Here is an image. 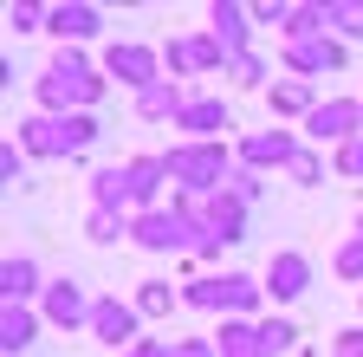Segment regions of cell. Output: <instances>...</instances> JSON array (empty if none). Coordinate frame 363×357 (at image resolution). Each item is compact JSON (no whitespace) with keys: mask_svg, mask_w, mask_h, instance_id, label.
I'll list each match as a JSON object with an SVG mask.
<instances>
[{"mask_svg":"<svg viewBox=\"0 0 363 357\" xmlns=\"http://www.w3.org/2000/svg\"><path fill=\"white\" fill-rule=\"evenodd\" d=\"M162 163H169V182H182L189 195H220L227 175H234L227 143H169Z\"/></svg>","mask_w":363,"mask_h":357,"instance_id":"6da1fadb","label":"cell"},{"mask_svg":"<svg viewBox=\"0 0 363 357\" xmlns=\"http://www.w3.org/2000/svg\"><path fill=\"white\" fill-rule=\"evenodd\" d=\"M143 253H182V247H201V228L195 221H182L175 208H150L136 214V234H130Z\"/></svg>","mask_w":363,"mask_h":357,"instance_id":"7a4b0ae2","label":"cell"},{"mask_svg":"<svg viewBox=\"0 0 363 357\" xmlns=\"http://www.w3.org/2000/svg\"><path fill=\"white\" fill-rule=\"evenodd\" d=\"M91 338H98V344H111V351L123 357V351H136V344H143V312H136V305H123L117 292H104L98 305H91Z\"/></svg>","mask_w":363,"mask_h":357,"instance_id":"3957f363","label":"cell"},{"mask_svg":"<svg viewBox=\"0 0 363 357\" xmlns=\"http://www.w3.org/2000/svg\"><path fill=\"white\" fill-rule=\"evenodd\" d=\"M305 137L318 143V150H325V143H357L363 137V98H325V104H318L311 117H305Z\"/></svg>","mask_w":363,"mask_h":357,"instance_id":"277c9868","label":"cell"},{"mask_svg":"<svg viewBox=\"0 0 363 357\" xmlns=\"http://www.w3.org/2000/svg\"><path fill=\"white\" fill-rule=\"evenodd\" d=\"M104 78L130 84V92H150V84H162V53L136 46V39H111L104 46Z\"/></svg>","mask_w":363,"mask_h":357,"instance_id":"5b68a950","label":"cell"},{"mask_svg":"<svg viewBox=\"0 0 363 357\" xmlns=\"http://www.w3.org/2000/svg\"><path fill=\"white\" fill-rule=\"evenodd\" d=\"M305 292H311V260H305L298 247L272 253V260H266V299H272V305H298Z\"/></svg>","mask_w":363,"mask_h":357,"instance_id":"8992f818","label":"cell"},{"mask_svg":"<svg viewBox=\"0 0 363 357\" xmlns=\"http://www.w3.org/2000/svg\"><path fill=\"white\" fill-rule=\"evenodd\" d=\"M182 143H227V130H234V111L220 98H189V111L175 117Z\"/></svg>","mask_w":363,"mask_h":357,"instance_id":"52a82bcc","label":"cell"},{"mask_svg":"<svg viewBox=\"0 0 363 357\" xmlns=\"http://www.w3.org/2000/svg\"><path fill=\"white\" fill-rule=\"evenodd\" d=\"M350 53H344V39H331V33H318V39H286V65L298 72V78H325V72H337Z\"/></svg>","mask_w":363,"mask_h":357,"instance_id":"ba28073f","label":"cell"},{"mask_svg":"<svg viewBox=\"0 0 363 357\" xmlns=\"http://www.w3.org/2000/svg\"><path fill=\"white\" fill-rule=\"evenodd\" d=\"M292 156H298L292 130H253V137H240V169H292Z\"/></svg>","mask_w":363,"mask_h":357,"instance_id":"9c48e42d","label":"cell"},{"mask_svg":"<svg viewBox=\"0 0 363 357\" xmlns=\"http://www.w3.org/2000/svg\"><path fill=\"white\" fill-rule=\"evenodd\" d=\"M91 305H98V299H84L78 280H52V286H45V325L78 331V325H91Z\"/></svg>","mask_w":363,"mask_h":357,"instance_id":"30bf717a","label":"cell"},{"mask_svg":"<svg viewBox=\"0 0 363 357\" xmlns=\"http://www.w3.org/2000/svg\"><path fill=\"white\" fill-rule=\"evenodd\" d=\"M20 150H26V156H78L65 117H26V123H20Z\"/></svg>","mask_w":363,"mask_h":357,"instance_id":"8fae6325","label":"cell"},{"mask_svg":"<svg viewBox=\"0 0 363 357\" xmlns=\"http://www.w3.org/2000/svg\"><path fill=\"white\" fill-rule=\"evenodd\" d=\"M98 26H104V13L91 7V0H65V7H52V13H45V33H52L59 46H78V39H91Z\"/></svg>","mask_w":363,"mask_h":357,"instance_id":"7c38bea8","label":"cell"},{"mask_svg":"<svg viewBox=\"0 0 363 357\" xmlns=\"http://www.w3.org/2000/svg\"><path fill=\"white\" fill-rule=\"evenodd\" d=\"M208 20H214V39L227 46V59H240V53L253 46V7H234V0H214V7H208Z\"/></svg>","mask_w":363,"mask_h":357,"instance_id":"4fadbf2b","label":"cell"},{"mask_svg":"<svg viewBox=\"0 0 363 357\" xmlns=\"http://www.w3.org/2000/svg\"><path fill=\"white\" fill-rule=\"evenodd\" d=\"M123 169H130V208L150 214L156 195H162V182H169V163H162V156H136V163H123Z\"/></svg>","mask_w":363,"mask_h":357,"instance_id":"5bb4252c","label":"cell"},{"mask_svg":"<svg viewBox=\"0 0 363 357\" xmlns=\"http://www.w3.org/2000/svg\"><path fill=\"white\" fill-rule=\"evenodd\" d=\"M266 104H272V117H311L325 98H318V84H311V78H279V84L266 92Z\"/></svg>","mask_w":363,"mask_h":357,"instance_id":"9a60e30c","label":"cell"},{"mask_svg":"<svg viewBox=\"0 0 363 357\" xmlns=\"http://www.w3.org/2000/svg\"><path fill=\"white\" fill-rule=\"evenodd\" d=\"M182 111H189V92H182V84L175 78H162V84H150V92H136V117H143V123H175Z\"/></svg>","mask_w":363,"mask_h":357,"instance_id":"2e32d148","label":"cell"},{"mask_svg":"<svg viewBox=\"0 0 363 357\" xmlns=\"http://www.w3.org/2000/svg\"><path fill=\"white\" fill-rule=\"evenodd\" d=\"M259 299H266V286L253 273H220V312H227V319H253Z\"/></svg>","mask_w":363,"mask_h":357,"instance_id":"e0dca14e","label":"cell"},{"mask_svg":"<svg viewBox=\"0 0 363 357\" xmlns=\"http://www.w3.org/2000/svg\"><path fill=\"white\" fill-rule=\"evenodd\" d=\"M0 344H7V357H20V351L39 344V319L26 305H0Z\"/></svg>","mask_w":363,"mask_h":357,"instance_id":"ac0fdd59","label":"cell"},{"mask_svg":"<svg viewBox=\"0 0 363 357\" xmlns=\"http://www.w3.org/2000/svg\"><path fill=\"white\" fill-rule=\"evenodd\" d=\"M0 292H7V305H26L33 292H45V286H39V260L13 253L7 266H0Z\"/></svg>","mask_w":363,"mask_h":357,"instance_id":"d6986e66","label":"cell"},{"mask_svg":"<svg viewBox=\"0 0 363 357\" xmlns=\"http://www.w3.org/2000/svg\"><path fill=\"white\" fill-rule=\"evenodd\" d=\"M91 208L123 214L130 208V169H98V175H91Z\"/></svg>","mask_w":363,"mask_h":357,"instance_id":"ffe728a7","label":"cell"},{"mask_svg":"<svg viewBox=\"0 0 363 357\" xmlns=\"http://www.w3.org/2000/svg\"><path fill=\"white\" fill-rule=\"evenodd\" d=\"M214 344H220V357H253V351H266V344H259V325H253V319H220Z\"/></svg>","mask_w":363,"mask_h":357,"instance_id":"44dd1931","label":"cell"},{"mask_svg":"<svg viewBox=\"0 0 363 357\" xmlns=\"http://www.w3.org/2000/svg\"><path fill=\"white\" fill-rule=\"evenodd\" d=\"M123 234H136V214H111V208H91V214H84V241L117 247Z\"/></svg>","mask_w":363,"mask_h":357,"instance_id":"7402d4cb","label":"cell"},{"mask_svg":"<svg viewBox=\"0 0 363 357\" xmlns=\"http://www.w3.org/2000/svg\"><path fill=\"white\" fill-rule=\"evenodd\" d=\"M136 312H143V319H169V312L182 305V292L169 286V280H143V286H136V299H130Z\"/></svg>","mask_w":363,"mask_h":357,"instance_id":"603a6c76","label":"cell"},{"mask_svg":"<svg viewBox=\"0 0 363 357\" xmlns=\"http://www.w3.org/2000/svg\"><path fill=\"white\" fill-rule=\"evenodd\" d=\"M325 33L331 39H363V0H325Z\"/></svg>","mask_w":363,"mask_h":357,"instance_id":"cb8c5ba5","label":"cell"},{"mask_svg":"<svg viewBox=\"0 0 363 357\" xmlns=\"http://www.w3.org/2000/svg\"><path fill=\"white\" fill-rule=\"evenodd\" d=\"M259 344L279 357V351H292L298 344V331H292V319H259Z\"/></svg>","mask_w":363,"mask_h":357,"instance_id":"d4e9b609","label":"cell"},{"mask_svg":"<svg viewBox=\"0 0 363 357\" xmlns=\"http://www.w3.org/2000/svg\"><path fill=\"white\" fill-rule=\"evenodd\" d=\"M292 182L298 189H318V182H325V156H318V150H298L292 156Z\"/></svg>","mask_w":363,"mask_h":357,"instance_id":"484cf974","label":"cell"},{"mask_svg":"<svg viewBox=\"0 0 363 357\" xmlns=\"http://www.w3.org/2000/svg\"><path fill=\"white\" fill-rule=\"evenodd\" d=\"M331 266H337V280H363V234H350V241L337 247Z\"/></svg>","mask_w":363,"mask_h":357,"instance_id":"4316f807","label":"cell"},{"mask_svg":"<svg viewBox=\"0 0 363 357\" xmlns=\"http://www.w3.org/2000/svg\"><path fill=\"white\" fill-rule=\"evenodd\" d=\"M45 13H52V7H33V0H13V7H7L13 33H39V26H45Z\"/></svg>","mask_w":363,"mask_h":357,"instance_id":"83f0119b","label":"cell"},{"mask_svg":"<svg viewBox=\"0 0 363 357\" xmlns=\"http://www.w3.org/2000/svg\"><path fill=\"white\" fill-rule=\"evenodd\" d=\"M227 78H234V84H247V92H253V84H266V65H259V53H240L234 65H227Z\"/></svg>","mask_w":363,"mask_h":357,"instance_id":"f1b7e54d","label":"cell"},{"mask_svg":"<svg viewBox=\"0 0 363 357\" xmlns=\"http://www.w3.org/2000/svg\"><path fill=\"white\" fill-rule=\"evenodd\" d=\"M182 305H201V312H220V280H189Z\"/></svg>","mask_w":363,"mask_h":357,"instance_id":"f546056e","label":"cell"},{"mask_svg":"<svg viewBox=\"0 0 363 357\" xmlns=\"http://www.w3.org/2000/svg\"><path fill=\"white\" fill-rule=\"evenodd\" d=\"M162 65H169V78H189V72H195V53H189V39H169V46H162Z\"/></svg>","mask_w":363,"mask_h":357,"instance_id":"4dcf8cb0","label":"cell"},{"mask_svg":"<svg viewBox=\"0 0 363 357\" xmlns=\"http://www.w3.org/2000/svg\"><path fill=\"white\" fill-rule=\"evenodd\" d=\"M65 130H72V143H78V156H84L91 143H98V137H104V130H98V117H91V111H78V117H65Z\"/></svg>","mask_w":363,"mask_h":357,"instance_id":"1f68e13d","label":"cell"},{"mask_svg":"<svg viewBox=\"0 0 363 357\" xmlns=\"http://www.w3.org/2000/svg\"><path fill=\"white\" fill-rule=\"evenodd\" d=\"M286 20H292L286 0H253V26H279V33H286Z\"/></svg>","mask_w":363,"mask_h":357,"instance_id":"d6a6232c","label":"cell"},{"mask_svg":"<svg viewBox=\"0 0 363 357\" xmlns=\"http://www.w3.org/2000/svg\"><path fill=\"white\" fill-rule=\"evenodd\" d=\"M169 357H220L214 338H169Z\"/></svg>","mask_w":363,"mask_h":357,"instance_id":"836d02e7","label":"cell"},{"mask_svg":"<svg viewBox=\"0 0 363 357\" xmlns=\"http://www.w3.org/2000/svg\"><path fill=\"white\" fill-rule=\"evenodd\" d=\"M227 189H234L240 202H259V189H266V182H259V169H234V175H227Z\"/></svg>","mask_w":363,"mask_h":357,"instance_id":"e575fe53","label":"cell"},{"mask_svg":"<svg viewBox=\"0 0 363 357\" xmlns=\"http://www.w3.org/2000/svg\"><path fill=\"white\" fill-rule=\"evenodd\" d=\"M331 169H337V175H363V137H357V143H344V150L331 156Z\"/></svg>","mask_w":363,"mask_h":357,"instance_id":"d590c367","label":"cell"},{"mask_svg":"<svg viewBox=\"0 0 363 357\" xmlns=\"http://www.w3.org/2000/svg\"><path fill=\"white\" fill-rule=\"evenodd\" d=\"M0 175H7V182H20V175H26V150H20V143L0 150Z\"/></svg>","mask_w":363,"mask_h":357,"instance_id":"8d00e7d4","label":"cell"},{"mask_svg":"<svg viewBox=\"0 0 363 357\" xmlns=\"http://www.w3.org/2000/svg\"><path fill=\"white\" fill-rule=\"evenodd\" d=\"M331 357H363V331H337V344H331Z\"/></svg>","mask_w":363,"mask_h":357,"instance_id":"74e56055","label":"cell"},{"mask_svg":"<svg viewBox=\"0 0 363 357\" xmlns=\"http://www.w3.org/2000/svg\"><path fill=\"white\" fill-rule=\"evenodd\" d=\"M123 357H169V338H143V344L123 351Z\"/></svg>","mask_w":363,"mask_h":357,"instance_id":"f35d334b","label":"cell"},{"mask_svg":"<svg viewBox=\"0 0 363 357\" xmlns=\"http://www.w3.org/2000/svg\"><path fill=\"white\" fill-rule=\"evenodd\" d=\"M357 234H363V214H357Z\"/></svg>","mask_w":363,"mask_h":357,"instance_id":"ab89813d","label":"cell"},{"mask_svg":"<svg viewBox=\"0 0 363 357\" xmlns=\"http://www.w3.org/2000/svg\"><path fill=\"white\" fill-rule=\"evenodd\" d=\"M253 357H272V351H253Z\"/></svg>","mask_w":363,"mask_h":357,"instance_id":"60d3db41","label":"cell"},{"mask_svg":"<svg viewBox=\"0 0 363 357\" xmlns=\"http://www.w3.org/2000/svg\"><path fill=\"white\" fill-rule=\"evenodd\" d=\"M357 305H363V299H357Z\"/></svg>","mask_w":363,"mask_h":357,"instance_id":"b9f144b4","label":"cell"}]
</instances>
